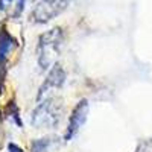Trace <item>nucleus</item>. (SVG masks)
I'll use <instances>...</instances> for the list:
<instances>
[{
    "instance_id": "1",
    "label": "nucleus",
    "mask_w": 152,
    "mask_h": 152,
    "mask_svg": "<svg viewBox=\"0 0 152 152\" xmlns=\"http://www.w3.org/2000/svg\"><path fill=\"white\" fill-rule=\"evenodd\" d=\"M62 41H64V31L61 28H52L40 34L37 43V59L41 70H47L53 66L55 58L61 52Z\"/></svg>"
},
{
    "instance_id": "2",
    "label": "nucleus",
    "mask_w": 152,
    "mask_h": 152,
    "mask_svg": "<svg viewBox=\"0 0 152 152\" xmlns=\"http://www.w3.org/2000/svg\"><path fill=\"white\" fill-rule=\"evenodd\" d=\"M62 114V102L58 97H46L40 100V104L35 107L31 114V125L41 129H53L59 125Z\"/></svg>"
},
{
    "instance_id": "3",
    "label": "nucleus",
    "mask_w": 152,
    "mask_h": 152,
    "mask_svg": "<svg viewBox=\"0 0 152 152\" xmlns=\"http://www.w3.org/2000/svg\"><path fill=\"white\" fill-rule=\"evenodd\" d=\"M73 0H40L31 12V21L35 24H44L64 12Z\"/></svg>"
},
{
    "instance_id": "4",
    "label": "nucleus",
    "mask_w": 152,
    "mask_h": 152,
    "mask_svg": "<svg viewBox=\"0 0 152 152\" xmlns=\"http://www.w3.org/2000/svg\"><path fill=\"white\" fill-rule=\"evenodd\" d=\"M87 114H88V102H87V99H82L75 105V108L72 110L70 116H69L67 129H66V134H64L66 142L72 140L76 135V132L82 128V125L87 120Z\"/></svg>"
},
{
    "instance_id": "5",
    "label": "nucleus",
    "mask_w": 152,
    "mask_h": 152,
    "mask_svg": "<svg viewBox=\"0 0 152 152\" xmlns=\"http://www.w3.org/2000/svg\"><path fill=\"white\" fill-rule=\"evenodd\" d=\"M66 72L64 69H62L59 64H55L52 66V69H50V72L47 73L46 76V79L43 81L41 87H40V90H38V94H37V99L38 100H41L44 99L50 91H53V90H58V88H61L62 85H64L66 82Z\"/></svg>"
},
{
    "instance_id": "6",
    "label": "nucleus",
    "mask_w": 152,
    "mask_h": 152,
    "mask_svg": "<svg viewBox=\"0 0 152 152\" xmlns=\"http://www.w3.org/2000/svg\"><path fill=\"white\" fill-rule=\"evenodd\" d=\"M17 47V40L14 37H11L8 32H2V58L8 56L12 49Z\"/></svg>"
},
{
    "instance_id": "7",
    "label": "nucleus",
    "mask_w": 152,
    "mask_h": 152,
    "mask_svg": "<svg viewBox=\"0 0 152 152\" xmlns=\"http://www.w3.org/2000/svg\"><path fill=\"white\" fill-rule=\"evenodd\" d=\"M47 138H38V140H35L32 143V151L34 152H43L46 151V146H47Z\"/></svg>"
},
{
    "instance_id": "8",
    "label": "nucleus",
    "mask_w": 152,
    "mask_h": 152,
    "mask_svg": "<svg viewBox=\"0 0 152 152\" xmlns=\"http://www.w3.org/2000/svg\"><path fill=\"white\" fill-rule=\"evenodd\" d=\"M6 149H8V152H24L18 145H14V143H8Z\"/></svg>"
},
{
    "instance_id": "9",
    "label": "nucleus",
    "mask_w": 152,
    "mask_h": 152,
    "mask_svg": "<svg viewBox=\"0 0 152 152\" xmlns=\"http://www.w3.org/2000/svg\"><path fill=\"white\" fill-rule=\"evenodd\" d=\"M23 8H24V0H20V2L17 3V8H15V12H14V15H15V17L21 14V11H23Z\"/></svg>"
},
{
    "instance_id": "10",
    "label": "nucleus",
    "mask_w": 152,
    "mask_h": 152,
    "mask_svg": "<svg viewBox=\"0 0 152 152\" xmlns=\"http://www.w3.org/2000/svg\"><path fill=\"white\" fill-rule=\"evenodd\" d=\"M11 3H12V0H0V9L2 11L8 9L11 6Z\"/></svg>"
}]
</instances>
